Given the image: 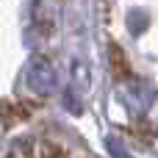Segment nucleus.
Here are the masks:
<instances>
[{"label":"nucleus","mask_w":158,"mask_h":158,"mask_svg":"<svg viewBox=\"0 0 158 158\" xmlns=\"http://www.w3.org/2000/svg\"><path fill=\"white\" fill-rule=\"evenodd\" d=\"M25 86L39 97L53 94L58 89V72H56L53 61L44 58V56H33L25 67Z\"/></svg>","instance_id":"nucleus-1"},{"label":"nucleus","mask_w":158,"mask_h":158,"mask_svg":"<svg viewBox=\"0 0 158 158\" xmlns=\"http://www.w3.org/2000/svg\"><path fill=\"white\" fill-rule=\"evenodd\" d=\"M0 131H3V119H0Z\"/></svg>","instance_id":"nucleus-2"}]
</instances>
